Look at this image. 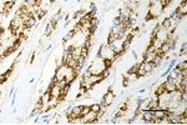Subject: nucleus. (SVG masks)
<instances>
[{
	"instance_id": "9b49d317",
	"label": "nucleus",
	"mask_w": 187,
	"mask_h": 125,
	"mask_svg": "<svg viewBox=\"0 0 187 125\" xmlns=\"http://www.w3.org/2000/svg\"><path fill=\"white\" fill-rule=\"evenodd\" d=\"M55 28H56V24H54L53 21L48 23V24H46V28H45V35H46V36H50L51 34L54 33Z\"/></svg>"
},
{
	"instance_id": "dca6fc26",
	"label": "nucleus",
	"mask_w": 187,
	"mask_h": 125,
	"mask_svg": "<svg viewBox=\"0 0 187 125\" xmlns=\"http://www.w3.org/2000/svg\"><path fill=\"white\" fill-rule=\"evenodd\" d=\"M3 49H4V46H3V44H1V41H0V54L3 53Z\"/></svg>"
},
{
	"instance_id": "20e7f679",
	"label": "nucleus",
	"mask_w": 187,
	"mask_h": 125,
	"mask_svg": "<svg viewBox=\"0 0 187 125\" xmlns=\"http://www.w3.org/2000/svg\"><path fill=\"white\" fill-rule=\"evenodd\" d=\"M170 100H171V96H170V93L168 91H162L161 94L157 95V104H158V109H162V110H167L168 109V104H170Z\"/></svg>"
},
{
	"instance_id": "4468645a",
	"label": "nucleus",
	"mask_w": 187,
	"mask_h": 125,
	"mask_svg": "<svg viewBox=\"0 0 187 125\" xmlns=\"http://www.w3.org/2000/svg\"><path fill=\"white\" fill-rule=\"evenodd\" d=\"M89 112H90V105H82V110H81V117L86 115Z\"/></svg>"
},
{
	"instance_id": "f257e3e1",
	"label": "nucleus",
	"mask_w": 187,
	"mask_h": 125,
	"mask_svg": "<svg viewBox=\"0 0 187 125\" xmlns=\"http://www.w3.org/2000/svg\"><path fill=\"white\" fill-rule=\"evenodd\" d=\"M106 64H105V60L100 58L99 55H96L95 58H94L91 60L90 65H89V70H90V73L92 74V75H102V73L105 71L106 69Z\"/></svg>"
},
{
	"instance_id": "7ed1b4c3",
	"label": "nucleus",
	"mask_w": 187,
	"mask_h": 125,
	"mask_svg": "<svg viewBox=\"0 0 187 125\" xmlns=\"http://www.w3.org/2000/svg\"><path fill=\"white\" fill-rule=\"evenodd\" d=\"M163 10H165V8L161 4V0H156L153 3H150L147 8V15L151 18V20H156L163 14Z\"/></svg>"
},
{
	"instance_id": "f8f14e48",
	"label": "nucleus",
	"mask_w": 187,
	"mask_h": 125,
	"mask_svg": "<svg viewBox=\"0 0 187 125\" xmlns=\"http://www.w3.org/2000/svg\"><path fill=\"white\" fill-rule=\"evenodd\" d=\"M22 5H24L25 8H27V9H31V8L36 6V0H25Z\"/></svg>"
},
{
	"instance_id": "9d476101",
	"label": "nucleus",
	"mask_w": 187,
	"mask_h": 125,
	"mask_svg": "<svg viewBox=\"0 0 187 125\" xmlns=\"http://www.w3.org/2000/svg\"><path fill=\"white\" fill-rule=\"evenodd\" d=\"M14 1H10V0H5V3H4V5H3V10H0V11H4V13H6L9 14L11 11V9L14 8Z\"/></svg>"
},
{
	"instance_id": "6e6552de",
	"label": "nucleus",
	"mask_w": 187,
	"mask_h": 125,
	"mask_svg": "<svg viewBox=\"0 0 187 125\" xmlns=\"http://www.w3.org/2000/svg\"><path fill=\"white\" fill-rule=\"evenodd\" d=\"M170 96H171V100L174 101H177V103H180V101L182 100V91L175 89L174 91L170 93Z\"/></svg>"
},
{
	"instance_id": "ddd939ff",
	"label": "nucleus",
	"mask_w": 187,
	"mask_h": 125,
	"mask_svg": "<svg viewBox=\"0 0 187 125\" xmlns=\"http://www.w3.org/2000/svg\"><path fill=\"white\" fill-rule=\"evenodd\" d=\"M90 110L94 113H99L100 112V103H94L90 105Z\"/></svg>"
},
{
	"instance_id": "f03ea898",
	"label": "nucleus",
	"mask_w": 187,
	"mask_h": 125,
	"mask_svg": "<svg viewBox=\"0 0 187 125\" xmlns=\"http://www.w3.org/2000/svg\"><path fill=\"white\" fill-rule=\"evenodd\" d=\"M96 55H99V56L102 58L104 60H112V61H116V60L119 59V56L116 55L114 50H112L110 44H107V43H104L100 45L99 52H97Z\"/></svg>"
},
{
	"instance_id": "423d86ee",
	"label": "nucleus",
	"mask_w": 187,
	"mask_h": 125,
	"mask_svg": "<svg viewBox=\"0 0 187 125\" xmlns=\"http://www.w3.org/2000/svg\"><path fill=\"white\" fill-rule=\"evenodd\" d=\"M170 33L171 31H168L167 29H165V28H160V29L157 30V33L152 36V38H156L157 40H160L161 43H165V41H167L168 36H170Z\"/></svg>"
},
{
	"instance_id": "f3484780",
	"label": "nucleus",
	"mask_w": 187,
	"mask_h": 125,
	"mask_svg": "<svg viewBox=\"0 0 187 125\" xmlns=\"http://www.w3.org/2000/svg\"><path fill=\"white\" fill-rule=\"evenodd\" d=\"M10 1H14V3H16V0H10Z\"/></svg>"
},
{
	"instance_id": "2eb2a0df",
	"label": "nucleus",
	"mask_w": 187,
	"mask_h": 125,
	"mask_svg": "<svg viewBox=\"0 0 187 125\" xmlns=\"http://www.w3.org/2000/svg\"><path fill=\"white\" fill-rule=\"evenodd\" d=\"M138 68H140V63H136V64H135V65H132V66H131L127 71H135V73H136Z\"/></svg>"
},
{
	"instance_id": "0eeeda50",
	"label": "nucleus",
	"mask_w": 187,
	"mask_h": 125,
	"mask_svg": "<svg viewBox=\"0 0 187 125\" xmlns=\"http://www.w3.org/2000/svg\"><path fill=\"white\" fill-rule=\"evenodd\" d=\"M22 25H24V21H22V18L19 16V15H15L13 18V19L10 20V24H9V28H10L11 30H18L19 28H21Z\"/></svg>"
},
{
	"instance_id": "39448f33",
	"label": "nucleus",
	"mask_w": 187,
	"mask_h": 125,
	"mask_svg": "<svg viewBox=\"0 0 187 125\" xmlns=\"http://www.w3.org/2000/svg\"><path fill=\"white\" fill-rule=\"evenodd\" d=\"M115 99H116L115 93L112 91V89H110V90H107V91L105 93V94H104V96H102V99H101L100 103L105 104V105H107V106H110V105L114 104Z\"/></svg>"
},
{
	"instance_id": "1a4fd4ad",
	"label": "nucleus",
	"mask_w": 187,
	"mask_h": 125,
	"mask_svg": "<svg viewBox=\"0 0 187 125\" xmlns=\"http://www.w3.org/2000/svg\"><path fill=\"white\" fill-rule=\"evenodd\" d=\"M166 115H167V110H162V109L153 110V118H155V120H160L162 118H165Z\"/></svg>"
}]
</instances>
